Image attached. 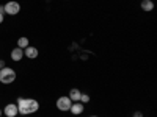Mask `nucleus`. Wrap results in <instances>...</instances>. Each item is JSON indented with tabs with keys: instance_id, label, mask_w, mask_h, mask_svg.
<instances>
[{
	"instance_id": "obj_6",
	"label": "nucleus",
	"mask_w": 157,
	"mask_h": 117,
	"mask_svg": "<svg viewBox=\"0 0 157 117\" xmlns=\"http://www.w3.org/2000/svg\"><path fill=\"white\" fill-rule=\"evenodd\" d=\"M83 109H85V105H83V103H80V101L72 103L71 108H69V111H71L74 115H80V114L83 112Z\"/></svg>"
},
{
	"instance_id": "obj_10",
	"label": "nucleus",
	"mask_w": 157,
	"mask_h": 117,
	"mask_svg": "<svg viewBox=\"0 0 157 117\" xmlns=\"http://www.w3.org/2000/svg\"><path fill=\"white\" fill-rule=\"evenodd\" d=\"M141 9L146 11V12L152 11L154 9V2H152V0H143V2H141Z\"/></svg>"
},
{
	"instance_id": "obj_7",
	"label": "nucleus",
	"mask_w": 157,
	"mask_h": 117,
	"mask_svg": "<svg viewBox=\"0 0 157 117\" xmlns=\"http://www.w3.org/2000/svg\"><path fill=\"white\" fill-rule=\"evenodd\" d=\"M22 58H24V50H22L21 47H16V48L11 50V59H13V61L17 62V61H21Z\"/></svg>"
},
{
	"instance_id": "obj_4",
	"label": "nucleus",
	"mask_w": 157,
	"mask_h": 117,
	"mask_svg": "<svg viewBox=\"0 0 157 117\" xmlns=\"http://www.w3.org/2000/svg\"><path fill=\"white\" fill-rule=\"evenodd\" d=\"M3 8H5V12L10 14V16H16L17 12L21 11V5L17 2H8Z\"/></svg>"
},
{
	"instance_id": "obj_3",
	"label": "nucleus",
	"mask_w": 157,
	"mask_h": 117,
	"mask_svg": "<svg viewBox=\"0 0 157 117\" xmlns=\"http://www.w3.org/2000/svg\"><path fill=\"white\" fill-rule=\"evenodd\" d=\"M71 105H72V101L69 97H60L57 100V109H60V111H69Z\"/></svg>"
},
{
	"instance_id": "obj_9",
	"label": "nucleus",
	"mask_w": 157,
	"mask_h": 117,
	"mask_svg": "<svg viewBox=\"0 0 157 117\" xmlns=\"http://www.w3.org/2000/svg\"><path fill=\"white\" fill-rule=\"evenodd\" d=\"M80 95H82V92H80L78 89H75V87H74V89H71V90H69V95H68V97H69V98H71V101L74 103V101H78V100H80Z\"/></svg>"
},
{
	"instance_id": "obj_1",
	"label": "nucleus",
	"mask_w": 157,
	"mask_h": 117,
	"mask_svg": "<svg viewBox=\"0 0 157 117\" xmlns=\"http://www.w3.org/2000/svg\"><path fill=\"white\" fill-rule=\"evenodd\" d=\"M17 109H19V114L22 115H29V114H33L39 109V103L33 98H22L19 97L17 98Z\"/></svg>"
},
{
	"instance_id": "obj_15",
	"label": "nucleus",
	"mask_w": 157,
	"mask_h": 117,
	"mask_svg": "<svg viewBox=\"0 0 157 117\" xmlns=\"http://www.w3.org/2000/svg\"><path fill=\"white\" fill-rule=\"evenodd\" d=\"M0 14H5V8L2 5H0Z\"/></svg>"
},
{
	"instance_id": "obj_18",
	"label": "nucleus",
	"mask_w": 157,
	"mask_h": 117,
	"mask_svg": "<svg viewBox=\"0 0 157 117\" xmlns=\"http://www.w3.org/2000/svg\"><path fill=\"white\" fill-rule=\"evenodd\" d=\"M90 117H98V115H90Z\"/></svg>"
},
{
	"instance_id": "obj_12",
	"label": "nucleus",
	"mask_w": 157,
	"mask_h": 117,
	"mask_svg": "<svg viewBox=\"0 0 157 117\" xmlns=\"http://www.w3.org/2000/svg\"><path fill=\"white\" fill-rule=\"evenodd\" d=\"M78 101L85 105V103H88V101H90V95H88V94H82V95H80V100H78Z\"/></svg>"
},
{
	"instance_id": "obj_17",
	"label": "nucleus",
	"mask_w": 157,
	"mask_h": 117,
	"mask_svg": "<svg viewBox=\"0 0 157 117\" xmlns=\"http://www.w3.org/2000/svg\"><path fill=\"white\" fill-rule=\"evenodd\" d=\"M2 114H3V111H2V109H0V117H2Z\"/></svg>"
},
{
	"instance_id": "obj_8",
	"label": "nucleus",
	"mask_w": 157,
	"mask_h": 117,
	"mask_svg": "<svg viewBox=\"0 0 157 117\" xmlns=\"http://www.w3.org/2000/svg\"><path fill=\"white\" fill-rule=\"evenodd\" d=\"M24 56H27L30 59H35L38 56V48L36 47H27V48H24Z\"/></svg>"
},
{
	"instance_id": "obj_2",
	"label": "nucleus",
	"mask_w": 157,
	"mask_h": 117,
	"mask_svg": "<svg viewBox=\"0 0 157 117\" xmlns=\"http://www.w3.org/2000/svg\"><path fill=\"white\" fill-rule=\"evenodd\" d=\"M16 80V72L14 69H11V67H3V69H0V83H3V84H10Z\"/></svg>"
},
{
	"instance_id": "obj_11",
	"label": "nucleus",
	"mask_w": 157,
	"mask_h": 117,
	"mask_svg": "<svg viewBox=\"0 0 157 117\" xmlns=\"http://www.w3.org/2000/svg\"><path fill=\"white\" fill-rule=\"evenodd\" d=\"M29 45H30V42H29V39H27V37H19V39H17V47H21L22 50H24V48H27Z\"/></svg>"
},
{
	"instance_id": "obj_14",
	"label": "nucleus",
	"mask_w": 157,
	"mask_h": 117,
	"mask_svg": "<svg viewBox=\"0 0 157 117\" xmlns=\"http://www.w3.org/2000/svg\"><path fill=\"white\" fill-rule=\"evenodd\" d=\"M3 67H6V66H5V61L0 59V69H3Z\"/></svg>"
},
{
	"instance_id": "obj_5",
	"label": "nucleus",
	"mask_w": 157,
	"mask_h": 117,
	"mask_svg": "<svg viewBox=\"0 0 157 117\" xmlns=\"http://www.w3.org/2000/svg\"><path fill=\"white\" fill-rule=\"evenodd\" d=\"M2 111H3V114H5L6 117H16V115L19 114L17 105H14V103H8V105H6Z\"/></svg>"
},
{
	"instance_id": "obj_16",
	"label": "nucleus",
	"mask_w": 157,
	"mask_h": 117,
	"mask_svg": "<svg viewBox=\"0 0 157 117\" xmlns=\"http://www.w3.org/2000/svg\"><path fill=\"white\" fill-rule=\"evenodd\" d=\"M3 22V14H0V23Z\"/></svg>"
},
{
	"instance_id": "obj_13",
	"label": "nucleus",
	"mask_w": 157,
	"mask_h": 117,
	"mask_svg": "<svg viewBox=\"0 0 157 117\" xmlns=\"http://www.w3.org/2000/svg\"><path fill=\"white\" fill-rule=\"evenodd\" d=\"M132 117H143V114H141L140 111H135V112L132 114Z\"/></svg>"
}]
</instances>
